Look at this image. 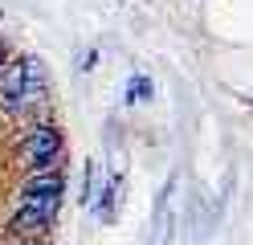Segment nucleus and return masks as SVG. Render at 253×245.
<instances>
[{"mask_svg": "<svg viewBox=\"0 0 253 245\" xmlns=\"http://www.w3.org/2000/svg\"><path fill=\"white\" fill-rule=\"evenodd\" d=\"M61 192H66V184H61L57 172H37L17 192V208L8 217V229L17 237H37L41 229H49L61 208Z\"/></svg>", "mask_w": 253, "mask_h": 245, "instance_id": "obj_1", "label": "nucleus"}, {"mask_svg": "<svg viewBox=\"0 0 253 245\" xmlns=\"http://www.w3.org/2000/svg\"><path fill=\"white\" fill-rule=\"evenodd\" d=\"M49 82H45V65L37 57H8L0 70V110L4 114H29L45 102Z\"/></svg>", "mask_w": 253, "mask_h": 245, "instance_id": "obj_2", "label": "nucleus"}, {"mask_svg": "<svg viewBox=\"0 0 253 245\" xmlns=\"http://www.w3.org/2000/svg\"><path fill=\"white\" fill-rule=\"evenodd\" d=\"M61 131L53 123H37V127H29L25 131V139L17 143V159L25 163V172H53V163L61 155Z\"/></svg>", "mask_w": 253, "mask_h": 245, "instance_id": "obj_3", "label": "nucleus"}, {"mask_svg": "<svg viewBox=\"0 0 253 245\" xmlns=\"http://www.w3.org/2000/svg\"><path fill=\"white\" fill-rule=\"evenodd\" d=\"M126 98H131V102H147V98H151V78L147 74H135L131 82H126Z\"/></svg>", "mask_w": 253, "mask_h": 245, "instance_id": "obj_4", "label": "nucleus"}, {"mask_svg": "<svg viewBox=\"0 0 253 245\" xmlns=\"http://www.w3.org/2000/svg\"><path fill=\"white\" fill-rule=\"evenodd\" d=\"M4 65H8V45L0 41V70H4Z\"/></svg>", "mask_w": 253, "mask_h": 245, "instance_id": "obj_5", "label": "nucleus"}, {"mask_svg": "<svg viewBox=\"0 0 253 245\" xmlns=\"http://www.w3.org/2000/svg\"><path fill=\"white\" fill-rule=\"evenodd\" d=\"M17 245H45V241H37V237H21Z\"/></svg>", "mask_w": 253, "mask_h": 245, "instance_id": "obj_6", "label": "nucleus"}]
</instances>
